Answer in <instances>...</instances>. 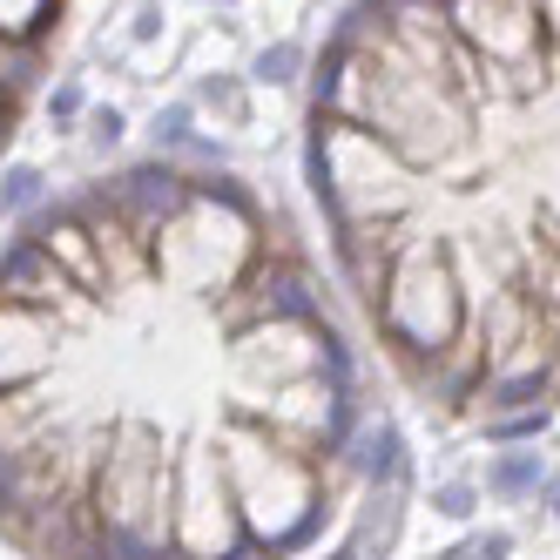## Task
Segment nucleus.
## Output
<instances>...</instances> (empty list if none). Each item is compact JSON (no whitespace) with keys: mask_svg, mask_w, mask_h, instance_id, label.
I'll return each instance as SVG.
<instances>
[{"mask_svg":"<svg viewBox=\"0 0 560 560\" xmlns=\"http://www.w3.org/2000/svg\"><path fill=\"white\" fill-rule=\"evenodd\" d=\"M304 183L425 412L560 406V0H351L311 55Z\"/></svg>","mask_w":560,"mask_h":560,"instance_id":"f03ea898","label":"nucleus"},{"mask_svg":"<svg viewBox=\"0 0 560 560\" xmlns=\"http://www.w3.org/2000/svg\"><path fill=\"white\" fill-rule=\"evenodd\" d=\"M149 136H155V155H176L196 136V102H163L155 122H149Z\"/></svg>","mask_w":560,"mask_h":560,"instance_id":"6e6552de","label":"nucleus"},{"mask_svg":"<svg viewBox=\"0 0 560 560\" xmlns=\"http://www.w3.org/2000/svg\"><path fill=\"white\" fill-rule=\"evenodd\" d=\"M196 102H203L210 115H223L230 129H244V122H250V95H244V82H230V74H203Z\"/></svg>","mask_w":560,"mask_h":560,"instance_id":"0eeeda50","label":"nucleus"},{"mask_svg":"<svg viewBox=\"0 0 560 560\" xmlns=\"http://www.w3.org/2000/svg\"><path fill=\"white\" fill-rule=\"evenodd\" d=\"M74 0H0V155L14 149L34 95L55 74V42Z\"/></svg>","mask_w":560,"mask_h":560,"instance_id":"7ed1b4c3","label":"nucleus"},{"mask_svg":"<svg viewBox=\"0 0 560 560\" xmlns=\"http://www.w3.org/2000/svg\"><path fill=\"white\" fill-rule=\"evenodd\" d=\"M122 136H129V115L115 108V102H108V108H89V142H95V149H115Z\"/></svg>","mask_w":560,"mask_h":560,"instance_id":"9b49d317","label":"nucleus"},{"mask_svg":"<svg viewBox=\"0 0 560 560\" xmlns=\"http://www.w3.org/2000/svg\"><path fill=\"white\" fill-rule=\"evenodd\" d=\"M298 68H304V48L298 42H277V48L257 55V82H291Z\"/></svg>","mask_w":560,"mask_h":560,"instance_id":"9d476101","label":"nucleus"},{"mask_svg":"<svg viewBox=\"0 0 560 560\" xmlns=\"http://www.w3.org/2000/svg\"><path fill=\"white\" fill-rule=\"evenodd\" d=\"M163 27H170L163 0H142V8H136V21H129V42H136V48H149V42H155V34H163Z\"/></svg>","mask_w":560,"mask_h":560,"instance_id":"f8f14e48","label":"nucleus"},{"mask_svg":"<svg viewBox=\"0 0 560 560\" xmlns=\"http://www.w3.org/2000/svg\"><path fill=\"white\" fill-rule=\"evenodd\" d=\"M398 459L325 270L236 170L142 155L0 236L21 560H304Z\"/></svg>","mask_w":560,"mask_h":560,"instance_id":"f257e3e1","label":"nucleus"},{"mask_svg":"<svg viewBox=\"0 0 560 560\" xmlns=\"http://www.w3.org/2000/svg\"><path fill=\"white\" fill-rule=\"evenodd\" d=\"M540 506H547V520H553V527H560V472L547 479V493H540Z\"/></svg>","mask_w":560,"mask_h":560,"instance_id":"4468645a","label":"nucleus"},{"mask_svg":"<svg viewBox=\"0 0 560 560\" xmlns=\"http://www.w3.org/2000/svg\"><path fill=\"white\" fill-rule=\"evenodd\" d=\"M513 547H520L513 527H479L472 534V560H513Z\"/></svg>","mask_w":560,"mask_h":560,"instance_id":"ddd939ff","label":"nucleus"},{"mask_svg":"<svg viewBox=\"0 0 560 560\" xmlns=\"http://www.w3.org/2000/svg\"><path fill=\"white\" fill-rule=\"evenodd\" d=\"M425 506H432V520H446V527H472L479 506H487V493H479V479L453 472V479H432L425 487Z\"/></svg>","mask_w":560,"mask_h":560,"instance_id":"423d86ee","label":"nucleus"},{"mask_svg":"<svg viewBox=\"0 0 560 560\" xmlns=\"http://www.w3.org/2000/svg\"><path fill=\"white\" fill-rule=\"evenodd\" d=\"M48 203V170L42 163H8L0 170V223H21L27 210H42Z\"/></svg>","mask_w":560,"mask_h":560,"instance_id":"39448f33","label":"nucleus"},{"mask_svg":"<svg viewBox=\"0 0 560 560\" xmlns=\"http://www.w3.org/2000/svg\"><path fill=\"white\" fill-rule=\"evenodd\" d=\"M89 115V95H82V82H74V74H61V82L48 89V122L55 129H74Z\"/></svg>","mask_w":560,"mask_h":560,"instance_id":"1a4fd4ad","label":"nucleus"},{"mask_svg":"<svg viewBox=\"0 0 560 560\" xmlns=\"http://www.w3.org/2000/svg\"><path fill=\"white\" fill-rule=\"evenodd\" d=\"M547 453H534V446H500V453H487V479H479V493H487L493 506H527V500H540L547 493Z\"/></svg>","mask_w":560,"mask_h":560,"instance_id":"20e7f679","label":"nucleus"}]
</instances>
